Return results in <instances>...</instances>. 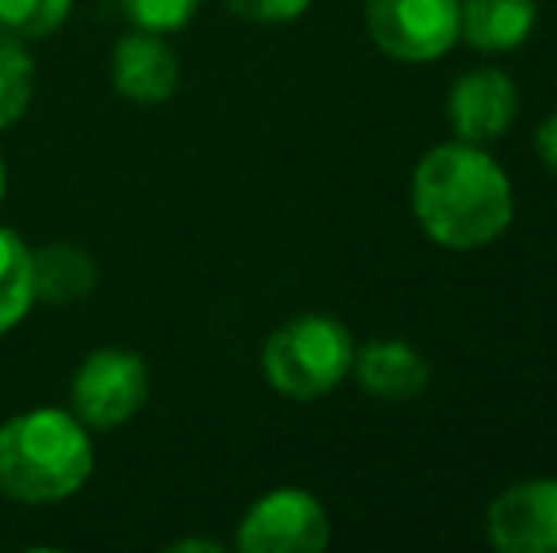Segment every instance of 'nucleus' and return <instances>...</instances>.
I'll return each mask as SVG.
<instances>
[{"label": "nucleus", "instance_id": "5", "mask_svg": "<svg viewBox=\"0 0 557 553\" xmlns=\"http://www.w3.org/2000/svg\"><path fill=\"white\" fill-rule=\"evenodd\" d=\"M331 546V516L323 501L300 486H277L262 493L235 527V550L243 553H319Z\"/></svg>", "mask_w": 557, "mask_h": 553}, {"label": "nucleus", "instance_id": "11", "mask_svg": "<svg viewBox=\"0 0 557 553\" xmlns=\"http://www.w3.org/2000/svg\"><path fill=\"white\" fill-rule=\"evenodd\" d=\"M539 23L535 0H462L459 38L478 53H512Z\"/></svg>", "mask_w": 557, "mask_h": 553}, {"label": "nucleus", "instance_id": "18", "mask_svg": "<svg viewBox=\"0 0 557 553\" xmlns=\"http://www.w3.org/2000/svg\"><path fill=\"white\" fill-rule=\"evenodd\" d=\"M535 152H539V160L546 163V171H550V175L557 178V111L543 122V126H539Z\"/></svg>", "mask_w": 557, "mask_h": 553}, {"label": "nucleus", "instance_id": "19", "mask_svg": "<svg viewBox=\"0 0 557 553\" xmlns=\"http://www.w3.org/2000/svg\"><path fill=\"white\" fill-rule=\"evenodd\" d=\"M186 550L221 553V542H213V539H178V542H168V553H186Z\"/></svg>", "mask_w": 557, "mask_h": 553}, {"label": "nucleus", "instance_id": "20", "mask_svg": "<svg viewBox=\"0 0 557 553\" xmlns=\"http://www.w3.org/2000/svg\"><path fill=\"white\" fill-rule=\"evenodd\" d=\"M4 193H8V167H4V160H0V201H4Z\"/></svg>", "mask_w": 557, "mask_h": 553}, {"label": "nucleus", "instance_id": "10", "mask_svg": "<svg viewBox=\"0 0 557 553\" xmlns=\"http://www.w3.org/2000/svg\"><path fill=\"white\" fill-rule=\"evenodd\" d=\"M352 376L380 402H413L429 387V361L403 338H375L352 353Z\"/></svg>", "mask_w": 557, "mask_h": 553}, {"label": "nucleus", "instance_id": "12", "mask_svg": "<svg viewBox=\"0 0 557 553\" xmlns=\"http://www.w3.org/2000/svg\"><path fill=\"white\" fill-rule=\"evenodd\" d=\"M30 280H35V300L61 307V303H76L96 292L99 266L88 254V247L53 239V243L30 251Z\"/></svg>", "mask_w": 557, "mask_h": 553}, {"label": "nucleus", "instance_id": "2", "mask_svg": "<svg viewBox=\"0 0 557 553\" xmlns=\"http://www.w3.org/2000/svg\"><path fill=\"white\" fill-rule=\"evenodd\" d=\"M96 474L91 432L58 406L27 410L0 425V497L12 504H58Z\"/></svg>", "mask_w": 557, "mask_h": 553}, {"label": "nucleus", "instance_id": "1", "mask_svg": "<svg viewBox=\"0 0 557 553\" xmlns=\"http://www.w3.org/2000/svg\"><path fill=\"white\" fill-rule=\"evenodd\" d=\"M410 205L421 231L444 251H478L508 231L516 216L512 178L485 144L447 140L413 167Z\"/></svg>", "mask_w": 557, "mask_h": 553}, {"label": "nucleus", "instance_id": "6", "mask_svg": "<svg viewBox=\"0 0 557 553\" xmlns=\"http://www.w3.org/2000/svg\"><path fill=\"white\" fill-rule=\"evenodd\" d=\"M462 0H364L372 42L406 65H429L459 42Z\"/></svg>", "mask_w": 557, "mask_h": 553}, {"label": "nucleus", "instance_id": "8", "mask_svg": "<svg viewBox=\"0 0 557 553\" xmlns=\"http://www.w3.org/2000/svg\"><path fill=\"white\" fill-rule=\"evenodd\" d=\"M516 114H520V88L500 68H470L451 84L447 118L459 140L493 144L512 129Z\"/></svg>", "mask_w": 557, "mask_h": 553}, {"label": "nucleus", "instance_id": "7", "mask_svg": "<svg viewBox=\"0 0 557 553\" xmlns=\"http://www.w3.org/2000/svg\"><path fill=\"white\" fill-rule=\"evenodd\" d=\"M485 539L500 553H557V478H528L493 497Z\"/></svg>", "mask_w": 557, "mask_h": 553}, {"label": "nucleus", "instance_id": "15", "mask_svg": "<svg viewBox=\"0 0 557 553\" xmlns=\"http://www.w3.org/2000/svg\"><path fill=\"white\" fill-rule=\"evenodd\" d=\"M73 4L76 0H0V30L23 38V42L30 38L38 42L65 27Z\"/></svg>", "mask_w": 557, "mask_h": 553}, {"label": "nucleus", "instance_id": "14", "mask_svg": "<svg viewBox=\"0 0 557 553\" xmlns=\"http://www.w3.org/2000/svg\"><path fill=\"white\" fill-rule=\"evenodd\" d=\"M35 99V58L27 42L0 30V134L27 114Z\"/></svg>", "mask_w": 557, "mask_h": 553}, {"label": "nucleus", "instance_id": "3", "mask_svg": "<svg viewBox=\"0 0 557 553\" xmlns=\"http://www.w3.org/2000/svg\"><path fill=\"white\" fill-rule=\"evenodd\" d=\"M352 334L331 315H296L262 345V376L277 394L311 402L331 394L352 368Z\"/></svg>", "mask_w": 557, "mask_h": 553}, {"label": "nucleus", "instance_id": "16", "mask_svg": "<svg viewBox=\"0 0 557 553\" xmlns=\"http://www.w3.org/2000/svg\"><path fill=\"white\" fill-rule=\"evenodd\" d=\"M122 15L137 30H152V35H175L198 15L201 0H117Z\"/></svg>", "mask_w": 557, "mask_h": 553}, {"label": "nucleus", "instance_id": "13", "mask_svg": "<svg viewBox=\"0 0 557 553\" xmlns=\"http://www.w3.org/2000/svg\"><path fill=\"white\" fill-rule=\"evenodd\" d=\"M35 303L30 247L15 231L0 228V334L15 330Z\"/></svg>", "mask_w": 557, "mask_h": 553}, {"label": "nucleus", "instance_id": "9", "mask_svg": "<svg viewBox=\"0 0 557 553\" xmlns=\"http://www.w3.org/2000/svg\"><path fill=\"white\" fill-rule=\"evenodd\" d=\"M178 80H183V65H178V53L163 42V35L133 27L114 42L111 84L122 99L137 106H160L175 99Z\"/></svg>", "mask_w": 557, "mask_h": 553}, {"label": "nucleus", "instance_id": "17", "mask_svg": "<svg viewBox=\"0 0 557 553\" xmlns=\"http://www.w3.org/2000/svg\"><path fill=\"white\" fill-rule=\"evenodd\" d=\"M224 8L250 23H293L311 8V0H224Z\"/></svg>", "mask_w": 557, "mask_h": 553}, {"label": "nucleus", "instance_id": "4", "mask_svg": "<svg viewBox=\"0 0 557 553\" xmlns=\"http://www.w3.org/2000/svg\"><path fill=\"white\" fill-rule=\"evenodd\" d=\"M148 394H152L148 361L133 349L117 345L91 349L76 368L73 387H69L73 417L88 432H111V428L133 420L145 410Z\"/></svg>", "mask_w": 557, "mask_h": 553}]
</instances>
